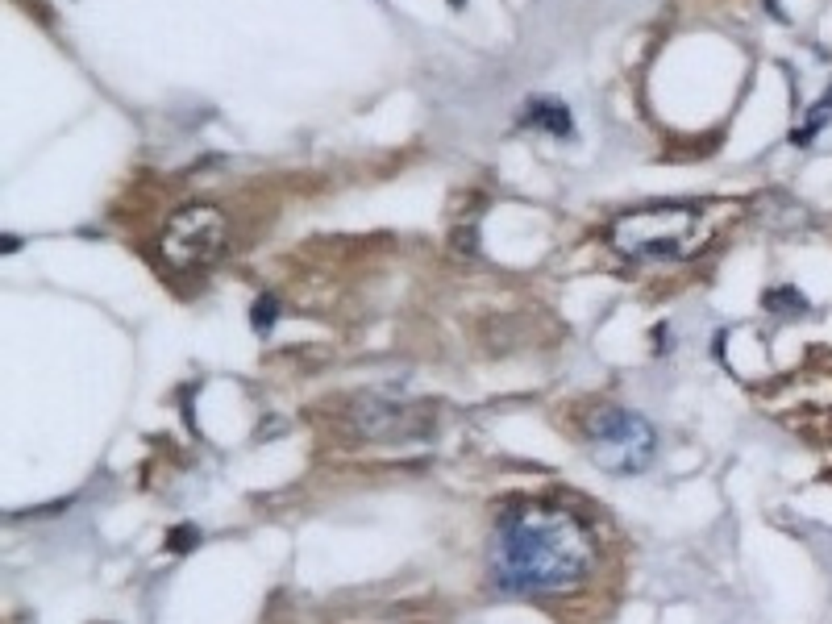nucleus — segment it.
I'll return each instance as SVG.
<instances>
[{
  "label": "nucleus",
  "mask_w": 832,
  "mask_h": 624,
  "mask_svg": "<svg viewBox=\"0 0 832 624\" xmlns=\"http://www.w3.org/2000/svg\"><path fill=\"white\" fill-rule=\"evenodd\" d=\"M229 246V221L213 204H188L167 221L159 237V255L171 271H204L213 266Z\"/></svg>",
  "instance_id": "obj_4"
},
{
  "label": "nucleus",
  "mask_w": 832,
  "mask_h": 624,
  "mask_svg": "<svg viewBox=\"0 0 832 624\" xmlns=\"http://www.w3.org/2000/svg\"><path fill=\"white\" fill-rule=\"evenodd\" d=\"M275 317H279V300H275V296H258L255 308H250V321H255V329L258 333H271Z\"/></svg>",
  "instance_id": "obj_7"
},
{
  "label": "nucleus",
  "mask_w": 832,
  "mask_h": 624,
  "mask_svg": "<svg viewBox=\"0 0 832 624\" xmlns=\"http://www.w3.org/2000/svg\"><path fill=\"white\" fill-rule=\"evenodd\" d=\"M350 425L359 437L367 442H400V437H412L416 429V408L396 404L388 396H359L350 400Z\"/></svg>",
  "instance_id": "obj_5"
},
{
  "label": "nucleus",
  "mask_w": 832,
  "mask_h": 624,
  "mask_svg": "<svg viewBox=\"0 0 832 624\" xmlns=\"http://www.w3.org/2000/svg\"><path fill=\"white\" fill-rule=\"evenodd\" d=\"M587 454L608 474H641L658 454V433L633 408H596L583 416Z\"/></svg>",
  "instance_id": "obj_3"
},
{
  "label": "nucleus",
  "mask_w": 832,
  "mask_h": 624,
  "mask_svg": "<svg viewBox=\"0 0 832 624\" xmlns=\"http://www.w3.org/2000/svg\"><path fill=\"white\" fill-rule=\"evenodd\" d=\"M196 541H200V533L192 529V525H183V529H171V533H167V549H171V554H188V549L196 546Z\"/></svg>",
  "instance_id": "obj_9"
},
{
  "label": "nucleus",
  "mask_w": 832,
  "mask_h": 624,
  "mask_svg": "<svg viewBox=\"0 0 832 624\" xmlns=\"http://www.w3.org/2000/svg\"><path fill=\"white\" fill-rule=\"evenodd\" d=\"M832 121V92H828V100H820V104H816V109H812V117H807V125H804V130H799V133H795V142H807V138H812V133H820L824 130V125H828Z\"/></svg>",
  "instance_id": "obj_8"
},
{
  "label": "nucleus",
  "mask_w": 832,
  "mask_h": 624,
  "mask_svg": "<svg viewBox=\"0 0 832 624\" xmlns=\"http://www.w3.org/2000/svg\"><path fill=\"white\" fill-rule=\"evenodd\" d=\"M520 121L533 125V130L554 133V138H570V133H575L570 109L562 100H554V96H537V100H529V109H525V117H520Z\"/></svg>",
  "instance_id": "obj_6"
},
{
  "label": "nucleus",
  "mask_w": 832,
  "mask_h": 624,
  "mask_svg": "<svg viewBox=\"0 0 832 624\" xmlns=\"http://www.w3.org/2000/svg\"><path fill=\"white\" fill-rule=\"evenodd\" d=\"M454 5H458V9H463V5H466V0H454Z\"/></svg>",
  "instance_id": "obj_10"
},
{
  "label": "nucleus",
  "mask_w": 832,
  "mask_h": 624,
  "mask_svg": "<svg viewBox=\"0 0 832 624\" xmlns=\"http://www.w3.org/2000/svg\"><path fill=\"white\" fill-rule=\"evenodd\" d=\"M712 217L700 204H653L624 213L612 225V246L624 258H687L708 242Z\"/></svg>",
  "instance_id": "obj_2"
},
{
  "label": "nucleus",
  "mask_w": 832,
  "mask_h": 624,
  "mask_svg": "<svg viewBox=\"0 0 832 624\" xmlns=\"http://www.w3.org/2000/svg\"><path fill=\"white\" fill-rule=\"evenodd\" d=\"M599 567V541L578 512L520 500L504 508L487 541L492 583L508 596H570Z\"/></svg>",
  "instance_id": "obj_1"
}]
</instances>
